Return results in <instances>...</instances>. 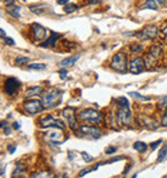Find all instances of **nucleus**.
<instances>
[{"label":"nucleus","instance_id":"obj_1","mask_svg":"<svg viewBox=\"0 0 167 178\" xmlns=\"http://www.w3.org/2000/svg\"><path fill=\"white\" fill-rule=\"evenodd\" d=\"M117 103H118V112H117L118 124L121 123L123 125H129L131 123V110L129 101L125 97H120V98H117Z\"/></svg>","mask_w":167,"mask_h":178},{"label":"nucleus","instance_id":"obj_2","mask_svg":"<svg viewBox=\"0 0 167 178\" xmlns=\"http://www.w3.org/2000/svg\"><path fill=\"white\" fill-rule=\"evenodd\" d=\"M61 97H62L61 90H57V89H49V90H46L44 94H42V99H41L42 107L50 108V107L55 106L57 103H59Z\"/></svg>","mask_w":167,"mask_h":178},{"label":"nucleus","instance_id":"obj_3","mask_svg":"<svg viewBox=\"0 0 167 178\" xmlns=\"http://www.w3.org/2000/svg\"><path fill=\"white\" fill-rule=\"evenodd\" d=\"M62 130L63 129H59V128H55L54 130H48L44 133V138L50 145H61L64 141V135Z\"/></svg>","mask_w":167,"mask_h":178},{"label":"nucleus","instance_id":"obj_4","mask_svg":"<svg viewBox=\"0 0 167 178\" xmlns=\"http://www.w3.org/2000/svg\"><path fill=\"white\" fill-rule=\"evenodd\" d=\"M127 66L126 62V54L123 52H117L112 57V61L109 63V67L116 70V71H123Z\"/></svg>","mask_w":167,"mask_h":178},{"label":"nucleus","instance_id":"obj_5","mask_svg":"<svg viewBox=\"0 0 167 178\" xmlns=\"http://www.w3.org/2000/svg\"><path fill=\"white\" fill-rule=\"evenodd\" d=\"M77 118L80 120H84V121H90V123H98V121H102L103 116L100 112L95 111V110H84L81 111L79 115H77Z\"/></svg>","mask_w":167,"mask_h":178},{"label":"nucleus","instance_id":"obj_6","mask_svg":"<svg viewBox=\"0 0 167 178\" xmlns=\"http://www.w3.org/2000/svg\"><path fill=\"white\" fill-rule=\"evenodd\" d=\"M157 34H158L157 26L150 25V26L144 27V29L141 30V32H136L135 34V36L139 38L140 40H148V39H154L157 36Z\"/></svg>","mask_w":167,"mask_h":178},{"label":"nucleus","instance_id":"obj_7","mask_svg":"<svg viewBox=\"0 0 167 178\" xmlns=\"http://www.w3.org/2000/svg\"><path fill=\"white\" fill-rule=\"evenodd\" d=\"M40 127L41 128H59V129H64L66 125L61 120L53 119L52 116H48V118H42L40 119Z\"/></svg>","mask_w":167,"mask_h":178},{"label":"nucleus","instance_id":"obj_8","mask_svg":"<svg viewBox=\"0 0 167 178\" xmlns=\"http://www.w3.org/2000/svg\"><path fill=\"white\" fill-rule=\"evenodd\" d=\"M23 107H25V110L28 112V114L34 115V114H37V112L41 111L42 107V103L40 102V101L37 99H32V101H26L25 104H23Z\"/></svg>","mask_w":167,"mask_h":178},{"label":"nucleus","instance_id":"obj_9","mask_svg":"<svg viewBox=\"0 0 167 178\" xmlns=\"http://www.w3.org/2000/svg\"><path fill=\"white\" fill-rule=\"evenodd\" d=\"M144 66H145L144 60H141V58H134L127 67H129V71L131 74H140L144 70Z\"/></svg>","mask_w":167,"mask_h":178},{"label":"nucleus","instance_id":"obj_10","mask_svg":"<svg viewBox=\"0 0 167 178\" xmlns=\"http://www.w3.org/2000/svg\"><path fill=\"white\" fill-rule=\"evenodd\" d=\"M62 115H63L64 118L68 120L69 128H71L72 130H76V128H77V121H76V118H75V112H73V108H71V107L64 108V110L62 111Z\"/></svg>","mask_w":167,"mask_h":178},{"label":"nucleus","instance_id":"obj_11","mask_svg":"<svg viewBox=\"0 0 167 178\" xmlns=\"http://www.w3.org/2000/svg\"><path fill=\"white\" fill-rule=\"evenodd\" d=\"M80 132L90 138H99L100 137V129H98L96 127L82 125V127H80Z\"/></svg>","mask_w":167,"mask_h":178},{"label":"nucleus","instance_id":"obj_12","mask_svg":"<svg viewBox=\"0 0 167 178\" xmlns=\"http://www.w3.org/2000/svg\"><path fill=\"white\" fill-rule=\"evenodd\" d=\"M19 87V81L15 77H8L5 80V93L9 96H13Z\"/></svg>","mask_w":167,"mask_h":178},{"label":"nucleus","instance_id":"obj_13","mask_svg":"<svg viewBox=\"0 0 167 178\" xmlns=\"http://www.w3.org/2000/svg\"><path fill=\"white\" fill-rule=\"evenodd\" d=\"M31 32H32L35 40H42L46 35V30L39 23H32L31 25Z\"/></svg>","mask_w":167,"mask_h":178},{"label":"nucleus","instance_id":"obj_14","mask_svg":"<svg viewBox=\"0 0 167 178\" xmlns=\"http://www.w3.org/2000/svg\"><path fill=\"white\" fill-rule=\"evenodd\" d=\"M80 58V56H71V57H68V58H64L63 61H61L59 62V66L61 67H71V66H73L76 63V61Z\"/></svg>","mask_w":167,"mask_h":178},{"label":"nucleus","instance_id":"obj_15","mask_svg":"<svg viewBox=\"0 0 167 178\" xmlns=\"http://www.w3.org/2000/svg\"><path fill=\"white\" fill-rule=\"evenodd\" d=\"M61 38V35L59 34H57V32H54V31H50V38L48 39V41L46 43H42V46H54L55 45V43H57V40Z\"/></svg>","mask_w":167,"mask_h":178},{"label":"nucleus","instance_id":"obj_16","mask_svg":"<svg viewBox=\"0 0 167 178\" xmlns=\"http://www.w3.org/2000/svg\"><path fill=\"white\" fill-rule=\"evenodd\" d=\"M167 159V145H163V147L161 149L160 154H158V157H157V163L160 161H163Z\"/></svg>","mask_w":167,"mask_h":178},{"label":"nucleus","instance_id":"obj_17","mask_svg":"<svg viewBox=\"0 0 167 178\" xmlns=\"http://www.w3.org/2000/svg\"><path fill=\"white\" fill-rule=\"evenodd\" d=\"M40 92H41V87H32V88H28L26 90V96L27 97H32V96L39 94Z\"/></svg>","mask_w":167,"mask_h":178},{"label":"nucleus","instance_id":"obj_18","mask_svg":"<svg viewBox=\"0 0 167 178\" xmlns=\"http://www.w3.org/2000/svg\"><path fill=\"white\" fill-rule=\"evenodd\" d=\"M144 9H153L157 10V1L156 0H145V4L143 5Z\"/></svg>","mask_w":167,"mask_h":178},{"label":"nucleus","instance_id":"obj_19","mask_svg":"<svg viewBox=\"0 0 167 178\" xmlns=\"http://www.w3.org/2000/svg\"><path fill=\"white\" fill-rule=\"evenodd\" d=\"M129 94H130V97H133V98H136L140 101H149V97L141 96L140 93H136V92H129Z\"/></svg>","mask_w":167,"mask_h":178},{"label":"nucleus","instance_id":"obj_20","mask_svg":"<svg viewBox=\"0 0 167 178\" xmlns=\"http://www.w3.org/2000/svg\"><path fill=\"white\" fill-rule=\"evenodd\" d=\"M134 149L136 151H140V152H144L147 150V145L144 142H135L134 143Z\"/></svg>","mask_w":167,"mask_h":178},{"label":"nucleus","instance_id":"obj_21","mask_svg":"<svg viewBox=\"0 0 167 178\" xmlns=\"http://www.w3.org/2000/svg\"><path fill=\"white\" fill-rule=\"evenodd\" d=\"M76 9H77L76 4H66V5H64V12H66V13H73Z\"/></svg>","mask_w":167,"mask_h":178},{"label":"nucleus","instance_id":"obj_22","mask_svg":"<svg viewBox=\"0 0 167 178\" xmlns=\"http://www.w3.org/2000/svg\"><path fill=\"white\" fill-rule=\"evenodd\" d=\"M46 66L44 63H31L28 65V70H45Z\"/></svg>","mask_w":167,"mask_h":178},{"label":"nucleus","instance_id":"obj_23","mask_svg":"<svg viewBox=\"0 0 167 178\" xmlns=\"http://www.w3.org/2000/svg\"><path fill=\"white\" fill-rule=\"evenodd\" d=\"M143 49V46L140 44H130V50L133 53H140Z\"/></svg>","mask_w":167,"mask_h":178},{"label":"nucleus","instance_id":"obj_24","mask_svg":"<svg viewBox=\"0 0 167 178\" xmlns=\"http://www.w3.org/2000/svg\"><path fill=\"white\" fill-rule=\"evenodd\" d=\"M25 170V165L22 164V163H18L17 164V168H15V170L13 172V176H17V174H19L21 172H23Z\"/></svg>","mask_w":167,"mask_h":178},{"label":"nucleus","instance_id":"obj_25","mask_svg":"<svg viewBox=\"0 0 167 178\" xmlns=\"http://www.w3.org/2000/svg\"><path fill=\"white\" fill-rule=\"evenodd\" d=\"M27 62H28V58H27V57H17V58H15V63H17V65L27 63Z\"/></svg>","mask_w":167,"mask_h":178},{"label":"nucleus","instance_id":"obj_26","mask_svg":"<svg viewBox=\"0 0 167 178\" xmlns=\"http://www.w3.org/2000/svg\"><path fill=\"white\" fill-rule=\"evenodd\" d=\"M8 12H9V13L13 15V17H19V8L18 7H14L13 9H9Z\"/></svg>","mask_w":167,"mask_h":178},{"label":"nucleus","instance_id":"obj_27","mask_svg":"<svg viewBox=\"0 0 167 178\" xmlns=\"http://www.w3.org/2000/svg\"><path fill=\"white\" fill-rule=\"evenodd\" d=\"M81 156L84 157V160L86 161V163H89V161H93V160H94V157H93V156H90V155H88V152H85V151H84V152H81Z\"/></svg>","mask_w":167,"mask_h":178},{"label":"nucleus","instance_id":"obj_28","mask_svg":"<svg viewBox=\"0 0 167 178\" xmlns=\"http://www.w3.org/2000/svg\"><path fill=\"white\" fill-rule=\"evenodd\" d=\"M161 125H163V127H167V108H166V111H165L163 116H162V120H161Z\"/></svg>","mask_w":167,"mask_h":178},{"label":"nucleus","instance_id":"obj_29","mask_svg":"<svg viewBox=\"0 0 167 178\" xmlns=\"http://www.w3.org/2000/svg\"><path fill=\"white\" fill-rule=\"evenodd\" d=\"M93 170H94V168H91V169H90V168H86V169L81 170V172L79 173V177H84L86 173H90V172H93Z\"/></svg>","mask_w":167,"mask_h":178},{"label":"nucleus","instance_id":"obj_30","mask_svg":"<svg viewBox=\"0 0 167 178\" xmlns=\"http://www.w3.org/2000/svg\"><path fill=\"white\" fill-rule=\"evenodd\" d=\"M161 143H162V141H161V139H160V141H156V142H153L152 145H150V150H154V149H157V147L160 146Z\"/></svg>","mask_w":167,"mask_h":178},{"label":"nucleus","instance_id":"obj_31","mask_svg":"<svg viewBox=\"0 0 167 178\" xmlns=\"http://www.w3.org/2000/svg\"><path fill=\"white\" fill-rule=\"evenodd\" d=\"M116 151H117V149H116V147H108V149L106 150V154H113V152H116Z\"/></svg>","mask_w":167,"mask_h":178},{"label":"nucleus","instance_id":"obj_32","mask_svg":"<svg viewBox=\"0 0 167 178\" xmlns=\"http://www.w3.org/2000/svg\"><path fill=\"white\" fill-rule=\"evenodd\" d=\"M4 40H5L7 44H9V45H14V41H13V39H12V38H5Z\"/></svg>","mask_w":167,"mask_h":178},{"label":"nucleus","instance_id":"obj_33","mask_svg":"<svg viewBox=\"0 0 167 178\" xmlns=\"http://www.w3.org/2000/svg\"><path fill=\"white\" fill-rule=\"evenodd\" d=\"M4 3H5L7 7H10V5H13L14 4V0H4Z\"/></svg>","mask_w":167,"mask_h":178},{"label":"nucleus","instance_id":"obj_34","mask_svg":"<svg viewBox=\"0 0 167 178\" xmlns=\"http://www.w3.org/2000/svg\"><path fill=\"white\" fill-rule=\"evenodd\" d=\"M69 0H57V3L59 4V5H66V4H68Z\"/></svg>","mask_w":167,"mask_h":178},{"label":"nucleus","instance_id":"obj_35","mask_svg":"<svg viewBox=\"0 0 167 178\" xmlns=\"http://www.w3.org/2000/svg\"><path fill=\"white\" fill-rule=\"evenodd\" d=\"M67 70H59V74H61V76L62 77H63V79H64V77H66V75H67Z\"/></svg>","mask_w":167,"mask_h":178},{"label":"nucleus","instance_id":"obj_36","mask_svg":"<svg viewBox=\"0 0 167 178\" xmlns=\"http://www.w3.org/2000/svg\"><path fill=\"white\" fill-rule=\"evenodd\" d=\"M160 104H161V107L166 106L167 104V97H163V98H162V102H160Z\"/></svg>","mask_w":167,"mask_h":178},{"label":"nucleus","instance_id":"obj_37","mask_svg":"<svg viewBox=\"0 0 167 178\" xmlns=\"http://www.w3.org/2000/svg\"><path fill=\"white\" fill-rule=\"evenodd\" d=\"M8 150H9V152H10V154H13L14 151H15V146H14V145H10L9 147H8Z\"/></svg>","mask_w":167,"mask_h":178},{"label":"nucleus","instance_id":"obj_38","mask_svg":"<svg viewBox=\"0 0 167 178\" xmlns=\"http://www.w3.org/2000/svg\"><path fill=\"white\" fill-rule=\"evenodd\" d=\"M86 1H88L89 4H98L100 0H86Z\"/></svg>","mask_w":167,"mask_h":178},{"label":"nucleus","instance_id":"obj_39","mask_svg":"<svg viewBox=\"0 0 167 178\" xmlns=\"http://www.w3.org/2000/svg\"><path fill=\"white\" fill-rule=\"evenodd\" d=\"M13 128H14V129H19V128H21V125H19V123L15 121V123H13Z\"/></svg>","mask_w":167,"mask_h":178},{"label":"nucleus","instance_id":"obj_40","mask_svg":"<svg viewBox=\"0 0 167 178\" xmlns=\"http://www.w3.org/2000/svg\"><path fill=\"white\" fill-rule=\"evenodd\" d=\"M162 34H163V36H165V38L167 39V26L165 27V29H163V30H162Z\"/></svg>","mask_w":167,"mask_h":178},{"label":"nucleus","instance_id":"obj_41","mask_svg":"<svg viewBox=\"0 0 167 178\" xmlns=\"http://www.w3.org/2000/svg\"><path fill=\"white\" fill-rule=\"evenodd\" d=\"M156 1H157L158 4H161V5H162V4H165V1H166V0H156Z\"/></svg>","mask_w":167,"mask_h":178},{"label":"nucleus","instance_id":"obj_42","mask_svg":"<svg viewBox=\"0 0 167 178\" xmlns=\"http://www.w3.org/2000/svg\"><path fill=\"white\" fill-rule=\"evenodd\" d=\"M0 32H1V36H3L4 39H5V38H7V36H5V32H4V30H3V29H1V30H0Z\"/></svg>","mask_w":167,"mask_h":178}]
</instances>
